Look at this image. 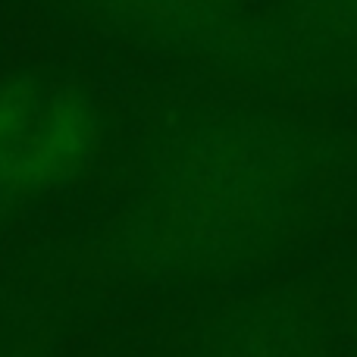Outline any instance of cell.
Returning a JSON list of instances; mask_svg holds the SVG:
<instances>
[{"mask_svg":"<svg viewBox=\"0 0 357 357\" xmlns=\"http://www.w3.org/2000/svg\"><path fill=\"white\" fill-rule=\"evenodd\" d=\"M298 188L295 148L270 126L238 123L197 135L151 188L144 245L157 260L207 266L257 245Z\"/></svg>","mask_w":357,"mask_h":357,"instance_id":"obj_1","label":"cell"},{"mask_svg":"<svg viewBox=\"0 0 357 357\" xmlns=\"http://www.w3.org/2000/svg\"><path fill=\"white\" fill-rule=\"evenodd\" d=\"M100 148V113L47 75L0 82V197L47 195L85 173Z\"/></svg>","mask_w":357,"mask_h":357,"instance_id":"obj_2","label":"cell"},{"mask_svg":"<svg viewBox=\"0 0 357 357\" xmlns=\"http://www.w3.org/2000/svg\"><path fill=\"white\" fill-rule=\"evenodd\" d=\"M276 44L298 63L357 56V0H285L276 10Z\"/></svg>","mask_w":357,"mask_h":357,"instance_id":"obj_3","label":"cell"},{"mask_svg":"<svg viewBox=\"0 0 357 357\" xmlns=\"http://www.w3.org/2000/svg\"><path fill=\"white\" fill-rule=\"evenodd\" d=\"M94 10L163 35L201 31L213 19L232 16L238 0H88Z\"/></svg>","mask_w":357,"mask_h":357,"instance_id":"obj_4","label":"cell"}]
</instances>
